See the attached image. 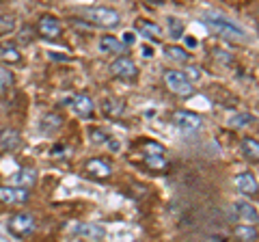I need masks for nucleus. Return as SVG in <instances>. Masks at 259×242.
Instances as JSON below:
<instances>
[{"instance_id": "1", "label": "nucleus", "mask_w": 259, "mask_h": 242, "mask_svg": "<svg viewBox=\"0 0 259 242\" xmlns=\"http://www.w3.org/2000/svg\"><path fill=\"white\" fill-rule=\"evenodd\" d=\"M205 24L209 28L216 30V35L221 37H227V39H240V42H244L246 39V30L236 24L233 20H227L223 15H216V13H207L205 15Z\"/></svg>"}, {"instance_id": "2", "label": "nucleus", "mask_w": 259, "mask_h": 242, "mask_svg": "<svg viewBox=\"0 0 259 242\" xmlns=\"http://www.w3.org/2000/svg\"><path fill=\"white\" fill-rule=\"evenodd\" d=\"M84 18L95 24V26H102V28H115L119 26V13L115 9H110V7H91V9H84L82 11Z\"/></svg>"}, {"instance_id": "3", "label": "nucleus", "mask_w": 259, "mask_h": 242, "mask_svg": "<svg viewBox=\"0 0 259 242\" xmlns=\"http://www.w3.org/2000/svg\"><path fill=\"white\" fill-rule=\"evenodd\" d=\"M7 227H9V231L13 233V236L28 238L30 233L37 229V221L30 212H15L9 219V225H7Z\"/></svg>"}, {"instance_id": "4", "label": "nucleus", "mask_w": 259, "mask_h": 242, "mask_svg": "<svg viewBox=\"0 0 259 242\" xmlns=\"http://www.w3.org/2000/svg\"><path fill=\"white\" fill-rule=\"evenodd\" d=\"M164 80L168 89H171L173 93L177 95H184V98H188V95L194 93V87H192V80H188L186 76V71H177V69H168L164 74Z\"/></svg>"}, {"instance_id": "5", "label": "nucleus", "mask_w": 259, "mask_h": 242, "mask_svg": "<svg viewBox=\"0 0 259 242\" xmlns=\"http://www.w3.org/2000/svg\"><path fill=\"white\" fill-rule=\"evenodd\" d=\"M37 28H39V35H41L44 39H50V42H56V39L63 35L61 22L56 20L54 15H50V13H46V15H41V18H39Z\"/></svg>"}, {"instance_id": "6", "label": "nucleus", "mask_w": 259, "mask_h": 242, "mask_svg": "<svg viewBox=\"0 0 259 242\" xmlns=\"http://www.w3.org/2000/svg\"><path fill=\"white\" fill-rule=\"evenodd\" d=\"M28 199H30V192L26 188H18V186H11V184L0 186V201L7 206H22Z\"/></svg>"}, {"instance_id": "7", "label": "nucleus", "mask_w": 259, "mask_h": 242, "mask_svg": "<svg viewBox=\"0 0 259 242\" xmlns=\"http://www.w3.org/2000/svg\"><path fill=\"white\" fill-rule=\"evenodd\" d=\"M110 71L117 78H125V80L139 76V67H136V63L130 59V56H123V54L117 56V59L110 63Z\"/></svg>"}, {"instance_id": "8", "label": "nucleus", "mask_w": 259, "mask_h": 242, "mask_svg": "<svg viewBox=\"0 0 259 242\" xmlns=\"http://www.w3.org/2000/svg\"><path fill=\"white\" fill-rule=\"evenodd\" d=\"M173 124L177 128H182V130H186V132H194V130H199L203 121H201L199 115H194V112H190V110H175L173 112Z\"/></svg>"}, {"instance_id": "9", "label": "nucleus", "mask_w": 259, "mask_h": 242, "mask_svg": "<svg viewBox=\"0 0 259 242\" xmlns=\"http://www.w3.org/2000/svg\"><path fill=\"white\" fill-rule=\"evenodd\" d=\"M69 106H71V110H74L80 119H89L93 115V110H95V104L91 100V95H87V93L74 95V98L69 100Z\"/></svg>"}, {"instance_id": "10", "label": "nucleus", "mask_w": 259, "mask_h": 242, "mask_svg": "<svg viewBox=\"0 0 259 242\" xmlns=\"http://www.w3.org/2000/svg\"><path fill=\"white\" fill-rule=\"evenodd\" d=\"M233 212H236L238 219L244 225H255L259 223V212L248 204V201H236L233 204Z\"/></svg>"}, {"instance_id": "11", "label": "nucleus", "mask_w": 259, "mask_h": 242, "mask_svg": "<svg viewBox=\"0 0 259 242\" xmlns=\"http://www.w3.org/2000/svg\"><path fill=\"white\" fill-rule=\"evenodd\" d=\"M37 184V173L35 169H20L15 171L13 177H11V186H18V188H26L30 190L32 186Z\"/></svg>"}, {"instance_id": "12", "label": "nucleus", "mask_w": 259, "mask_h": 242, "mask_svg": "<svg viewBox=\"0 0 259 242\" xmlns=\"http://www.w3.org/2000/svg\"><path fill=\"white\" fill-rule=\"evenodd\" d=\"M22 145V134L15 128H7L0 132V149L3 151H15Z\"/></svg>"}, {"instance_id": "13", "label": "nucleus", "mask_w": 259, "mask_h": 242, "mask_svg": "<svg viewBox=\"0 0 259 242\" xmlns=\"http://www.w3.org/2000/svg\"><path fill=\"white\" fill-rule=\"evenodd\" d=\"M84 169H87L89 175L100 177V180H106V177H110V173H112L110 165L104 163V160H100V158H89L87 165H84Z\"/></svg>"}, {"instance_id": "14", "label": "nucleus", "mask_w": 259, "mask_h": 242, "mask_svg": "<svg viewBox=\"0 0 259 242\" xmlns=\"http://www.w3.org/2000/svg\"><path fill=\"white\" fill-rule=\"evenodd\" d=\"M233 184H236V188H238L240 192H244V195H255L257 188H259L253 173H240V175H236Z\"/></svg>"}, {"instance_id": "15", "label": "nucleus", "mask_w": 259, "mask_h": 242, "mask_svg": "<svg viewBox=\"0 0 259 242\" xmlns=\"http://www.w3.org/2000/svg\"><path fill=\"white\" fill-rule=\"evenodd\" d=\"M102 110H104V115H106V117L119 119L125 112V102L119 100V98H106L102 102Z\"/></svg>"}, {"instance_id": "16", "label": "nucleus", "mask_w": 259, "mask_h": 242, "mask_svg": "<svg viewBox=\"0 0 259 242\" xmlns=\"http://www.w3.org/2000/svg\"><path fill=\"white\" fill-rule=\"evenodd\" d=\"M97 48H100V52H104V54H121L125 50V46L121 44V39L112 37V35L100 37V44H97Z\"/></svg>"}, {"instance_id": "17", "label": "nucleus", "mask_w": 259, "mask_h": 242, "mask_svg": "<svg viewBox=\"0 0 259 242\" xmlns=\"http://www.w3.org/2000/svg\"><path fill=\"white\" fill-rule=\"evenodd\" d=\"M136 28L141 30L143 37L151 39V42H158V39L162 37V28L158 26V24L153 22H147V20H136Z\"/></svg>"}, {"instance_id": "18", "label": "nucleus", "mask_w": 259, "mask_h": 242, "mask_svg": "<svg viewBox=\"0 0 259 242\" xmlns=\"http://www.w3.org/2000/svg\"><path fill=\"white\" fill-rule=\"evenodd\" d=\"M61 126H63V117L56 115V112H48V115H44L41 126L39 128H41L44 134H54V132L61 130Z\"/></svg>"}, {"instance_id": "19", "label": "nucleus", "mask_w": 259, "mask_h": 242, "mask_svg": "<svg viewBox=\"0 0 259 242\" xmlns=\"http://www.w3.org/2000/svg\"><path fill=\"white\" fill-rule=\"evenodd\" d=\"M233 238L238 242H257V229L253 225H236L233 227Z\"/></svg>"}, {"instance_id": "20", "label": "nucleus", "mask_w": 259, "mask_h": 242, "mask_svg": "<svg viewBox=\"0 0 259 242\" xmlns=\"http://www.w3.org/2000/svg\"><path fill=\"white\" fill-rule=\"evenodd\" d=\"M240 147H242V154H244L248 160H255V163H259V141L246 136V139H242Z\"/></svg>"}, {"instance_id": "21", "label": "nucleus", "mask_w": 259, "mask_h": 242, "mask_svg": "<svg viewBox=\"0 0 259 242\" xmlns=\"http://www.w3.org/2000/svg\"><path fill=\"white\" fill-rule=\"evenodd\" d=\"M0 56H3L7 63H20L22 61V54L13 44H0Z\"/></svg>"}, {"instance_id": "22", "label": "nucleus", "mask_w": 259, "mask_h": 242, "mask_svg": "<svg viewBox=\"0 0 259 242\" xmlns=\"http://www.w3.org/2000/svg\"><path fill=\"white\" fill-rule=\"evenodd\" d=\"M164 54L168 56L171 61H180V63H186L190 59V54L184 50V48H180V46H166L164 48Z\"/></svg>"}, {"instance_id": "23", "label": "nucleus", "mask_w": 259, "mask_h": 242, "mask_svg": "<svg viewBox=\"0 0 259 242\" xmlns=\"http://www.w3.org/2000/svg\"><path fill=\"white\" fill-rule=\"evenodd\" d=\"M13 83H15V78H13V71H11L9 67L0 65V93L9 91V89L13 87Z\"/></svg>"}, {"instance_id": "24", "label": "nucleus", "mask_w": 259, "mask_h": 242, "mask_svg": "<svg viewBox=\"0 0 259 242\" xmlns=\"http://www.w3.org/2000/svg\"><path fill=\"white\" fill-rule=\"evenodd\" d=\"M145 163L151 171H166L168 169V160L164 156H145Z\"/></svg>"}, {"instance_id": "25", "label": "nucleus", "mask_w": 259, "mask_h": 242, "mask_svg": "<svg viewBox=\"0 0 259 242\" xmlns=\"http://www.w3.org/2000/svg\"><path fill=\"white\" fill-rule=\"evenodd\" d=\"M76 233H80V236H89V238H102L104 229L97 227V225H78Z\"/></svg>"}, {"instance_id": "26", "label": "nucleus", "mask_w": 259, "mask_h": 242, "mask_svg": "<svg viewBox=\"0 0 259 242\" xmlns=\"http://www.w3.org/2000/svg\"><path fill=\"white\" fill-rule=\"evenodd\" d=\"M166 26H168V33H171V37L175 39H180L182 33H184V22L182 20H177V18H166Z\"/></svg>"}, {"instance_id": "27", "label": "nucleus", "mask_w": 259, "mask_h": 242, "mask_svg": "<svg viewBox=\"0 0 259 242\" xmlns=\"http://www.w3.org/2000/svg\"><path fill=\"white\" fill-rule=\"evenodd\" d=\"M248 124H253V115H248V112H240V115H233L229 119V126L231 128H244Z\"/></svg>"}, {"instance_id": "28", "label": "nucleus", "mask_w": 259, "mask_h": 242, "mask_svg": "<svg viewBox=\"0 0 259 242\" xmlns=\"http://www.w3.org/2000/svg\"><path fill=\"white\" fill-rule=\"evenodd\" d=\"M145 151H147V156H164V147L158 143H151V141L145 143Z\"/></svg>"}, {"instance_id": "29", "label": "nucleus", "mask_w": 259, "mask_h": 242, "mask_svg": "<svg viewBox=\"0 0 259 242\" xmlns=\"http://www.w3.org/2000/svg\"><path fill=\"white\" fill-rule=\"evenodd\" d=\"M134 42H136V35H134V33H125V35H123V39H121V44H123L125 48L134 46Z\"/></svg>"}, {"instance_id": "30", "label": "nucleus", "mask_w": 259, "mask_h": 242, "mask_svg": "<svg viewBox=\"0 0 259 242\" xmlns=\"http://www.w3.org/2000/svg\"><path fill=\"white\" fill-rule=\"evenodd\" d=\"M0 24H3V28H0L3 33H5V30H11L13 28V18H3V20H0Z\"/></svg>"}, {"instance_id": "31", "label": "nucleus", "mask_w": 259, "mask_h": 242, "mask_svg": "<svg viewBox=\"0 0 259 242\" xmlns=\"http://www.w3.org/2000/svg\"><path fill=\"white\" fill-rule=\"evenodd\" d=\"M143 56H147V59H149V56H153V48L151 46H145L143 48Z\"/></svg>"}, {"instance_id": "32", "label": "nucleus", "mask_w": 259, "mask_h": 242, "mask_svg": "<svg viewBox=\"0 0 259 242\" xmlns=\"http://www.w3.org/2000/svg\"><path fill=\"white\" fill-rule=\"evenodd\" d=\"M188 71H190V76L186 74V76H188V80H190V78H199V76H201V71H199L197 67H192V69H188Z\"/></svg>"}, {"instance_id": "33", "label": "nucleus", "mask_w": 259, "mask_h": 242, "mask_svg": "<svg viewBox=\"0 0 259 242\" xmlns=\"http://www.w3.org/2000/svg\"><path fill=\"white\" fill-rule=\"evenodd\" d=\"M59 151L63 154V151H65V147H63V145H54V147H52V154H59Z\"/></svg>"}, {"instance_id": "34", "label": "nucleus", "mask_w": 259, "mask_h": 242, "mask_svg": "<svg viewBox=\"0 0 259 242\" xmlns=\"http://www.w3.org/2000/svg\"><path fill=\"white\" fill-rule=\"evenodd\" d=\"M212 242H214V240H212Z\"/></svg>"}]
</instances>
